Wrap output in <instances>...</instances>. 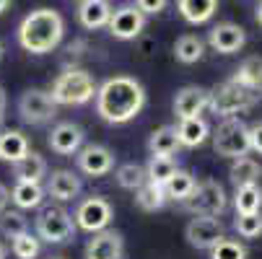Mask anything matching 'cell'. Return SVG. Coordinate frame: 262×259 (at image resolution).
<instances>
[{
  "mask_svg": "<svg viewBox=\"0 0 262 259\" xmlns=\"http://www.w3.org/2000/svg\"><path fill=\"white\" fill-rule=\"evenodd\" d=\"M166 190H164V184H156V181H143L140 187L135 190V205L145 213H156L166 205Z\"/></svg>",
  "mask_w": 262,
  "mask_h": 259,
  "instance_id": "44dd1931",
  "label": "cell"
},
{
  "mask_svg": "<svg viewBox=\"0 0 262 259\" xmlns=\"http://www.w3.org/2000/svg\"><path fill=\"white\" fill-rule=\"evenodd\" d=\"M177 171V161L174 156H151L145 166V179L156 181V184H166V179Z\"/></svg>",
  "mask_w": 262,
  "mask_h": 259,
  "instance_id": "1f68e13d",
  "label": "cell"
},
{
  "mask_svg": "<svg viewBox=\"0 0 262 259\" xmlns=\"http://www.w3.org/2000/svg\"><path fill=\"white\" fill-rule=\"evenodd\" d=\"M254 18H257V23L262 26V0H259V6H257V11H254Z\"/></svg>",
  "mask_w": 262,
  "mask_h": 259,
  "instance_id": "b9f144b4",
  "label": "cell"
},
{
  "mask_svg": "<svg viewBox=\"0 0 262 259\" xmlns=\"http://www.w3.org/2000/svg\"><path fill=\"white\" fill-rule=\"evenodd\" d=\"M177 8L187 23L198 26V23H208L215 16L218 0H177Z\"/></svg>",
  "mask_w": 262,
  "mask_h": 259,
  "instance_id": "ffe728a7",
  "label": "cell"
},
{
  "mask_svg": "<svg viewBox=\"0 0 262 259\" xmlns=\"http://www.w3.org/2000/svg\"><path fill=\"white\" fill-rule=\"evenodd\" d=\"M45 200V190L39 181H16V187L11 190V202L21 210L39 207Z\"/></svg>",
  "mask_w": 262,
  "mask_h": 259,
  "instance_id": "d4e9b609",
  "label": "cell"
},
{
  "mask_svg": "<svg viewBox=\"0 0 262 259\" xmlns=\"http://www.w3.org/2000/svg\"><path fill=\"white\" fill-rule=\"evenodd\" d=\"M24 231H29V220L24 218V213L8 210V207L0 213V236L3 239H16Z\"/></svg>",
  "mask_w": 262,
  "mask_h": 259,
  "instance_id": "d6a6232c",
  "label": "cell"
},
{
  "mask_svg": "<svg viewBox=\"0 0 262 259\" xmlns=\"http://www.w3.org/2000/svg\"><path fill=\"white\" fill-rule=\"evenodd\" d=\"M226 231H223V223L213 215H195L184 228V239L192 249H213Z\"/></svg>",
  "mask_w": 262,
  "mask_h": 259,
  "instance_id": "30bf717a",
  "label": "cell"
},
{
  "mask_svg": "<svg viewBox=\"0 0 262 259\" xmlns=\"http://www.w3.org/2000/svg\"><path fill=\"white\" fill-rule=\"evenodd\" d=\"M259 96L262 93L249 91V88H244L236 81H226V83H221L218 88L210 91L208 109L221 120L223 117H239L242 112H249V109L259 101Z\"/></svg>",
  "mask_w": 262,
  "mask_h": 259,
  "instance_id": "277c9868",
  "label": "cell"
},
{
  "mask_svg": "<svg viewBox=\"0 0 262 259\" xmlns=\"http://www.w3.org/2000/svg\"><path fill=\"white\" fill-rule=\"evenodd\" d=\"M96 114L109 125L135 120L145 106V88L130 76H115L96 88Z\"/></svg>",
  "mask_w": 262,
  "mask_h": 259,
  "instance_id": "6da1fadb",
  "label": "cell"
},
{
  "mask_svg": "<svg viewBox=\"0 0 262 259\" xmlns=\"http://www.w3.org/2000/svg\"><path fill=\"white\" fill-rule=\"evenodd\" d=\"M195 176L190 174V171H184V169H177L169 179H166V184H164V190H166V197L169 200H177V202H182L187 195L192 192V187H195Z\"/></svg>",
  "mask_w": 262,
  "mask_h": 259,
  "instance_id": "f1b7e54d",
  "label": "cell"
},
{
  "mask_svg": "<svg viewBox=\"0 0 262 259\" xmlns=\"http://www.w3.org/2000/svg\"><path fill=\"white\" fill-rule=\"evenodd\" d=\"M6 104H8L6 88H3V83H0V130H3V125H6Z\"/></svg>",
  "mask_w": 262,
  "mask_h": 259,
  "instance_id": "f35d334b",
  "label": "cell"
},
{
  "mask_svg": "<svg viewBox=\"0 0 262 259\" xmlns=\"http://www.w3.org/2000/svg\"><path fill=\"white\" fill-rule=\"evenodd\" d=\"M18 114L26 125H45L57 114V104L52 101L50 91L29 88L18 99Z\"/></svg>",
  "mask_w": 262,
  "mask_h": 259,
  "instance_id": "ba28073f",
  "label": "cell"
},
{
  "mask_svg": "<svg viewBox=\"0 0 262 259\" xmlns=\"http://www.w3.org/2000/svg\"><path fill=\"white\" fill-rule=\"evenodd\" d=\"M109 16H112L109 0H81V6H78V21L89 31L106 26L109 23Z\"/></svg>",
  "mask_w": 262,
  "mask_h": 259,
  "instance_id": "ac0fdd59",
  "label": "cell"
},
{
  "mask_svg": "<svg viewBox=\"0 0 262 259\" xmlns=\"http://www.w3.org/2000/svg\"><path fill=\"white\" fill-rule=\"evenodd\" d=\"M115 179H117V184L122 190H130V192H135L140 184L145 181V169L143 166H138V163H122V166H117V171H115Z\"/></svg>",
  "mask_w": 262,
  "mask_h": 259,
  "instance_id": "836d02e7",
  "label": "cell"
},
{
  "mask_svg": "<svg viewBox=\"0 0 262 259\" xmlns=\"http://www.w3.org/2000/svg\"><path fill=\"white\" fill-rule=\"evenodd\" d=\"M210 135V127L203 117H190V120H179V127H177V137L184 148H198L208 140Z\"/></svg>",
  "mask_w": 262,
  "mask_h": 259,
  "instance_id": "7402d4cb",
  "label": "cell"
},
{
  "mask_svg": "<svg viewBox=\"0 0 262 259\" xmlns=\"http://www.w3.org/2000/svg\"><path fill=\"white\" fill-rule=\"evenodd\" d=\"M0 259H8V246L0 241Z\"/></svg>",
  "mask_w": 262,
  "mask_h": 259,
  "instance_id": "7bdbcfd3",
  "label": "cell"
},
{
  "mask_svg": "<svg viewBox=\"0 0 262 259\" xmlns=\"http://www.w3.org/2000/svg\"><path fill=\"white\" fill-rule=\"evenodd\" d=\"M11 3H13V0H0V16H3V13L11 8Z\"/></svg>",
  "mask_w": 262,
  "mask_h": 259,
  "instance_id": "60d3db41",
  "label": "cell"
},
{
  "mask_svg": "<svg viewBox=\"0 0 262 259\" xmlns=\"http://www.w3.org/2000/svg\"><path fill=\"white\" fill-rule=\"evenodd\" d=\"M11 251L16 259H36L42 251V239L31 231H24L16 239H11Z\"/></svg>",
  "mask_w": 262,
  "mask_h": 259,
  "instance_id": "4dcf8cb0",
  "label": "cell"
},
{
  "mask_svg": "<svg viewBox=\"0 0 262 259\" xmlns=\"http://www.w3.org/2000/svg\"><path fill=\"white\" fill-rule=\"evenodd\" d=\"M179 148H182V143L177 137L174 125H164V127L154 130V135L148 137V151H151V156H174Z\"/></svg>",
  "mask_w": 262,
  "mask_h": 259,
  "instance_id": "603a6c76",
  "label": "cell"
},
{
  "mask_svg": "<svg viewBox=\"0 0 262 259\" xmlns=\"http://www.w3.org/2000/svg\"><path fill=\"white\" fill-rule=\"evenodd\" d=\"M52 259H65V256H52Z\"/></svg>",
  "mask_w": 262,
  "mask_h": 259,
  "instance_id": "f6af8a7d",
  "label": "cell"
},
{
  "mask_svg": "<svg viewBox=\"0 0 262 259\" xmlns=\"http://www.w3.org/2000/svg\"><path fill=\"white\" fill-rule=\"evenodd\" d=\"M203 52H205V44L200 36L195 34H184L174 42V57L182 62V65H195L203 60Z\"/></svg>",
  "mask_w": 262,
  "mask_h": 259,
  "instance_id": "4316f807",
  "label": "cell"
},
{
  "mask_svg": "<svg viewBox=\"0 0 262 259\" xmlns=\"http://www.w3.org/2000/svg\"><path fill=\"white\" fill-rule=\"evenodd\" d=\"M234 207H236V213H257V210L262 207V190L257 187V181L236 187Z\"/></svg>",
  "mask_w": 262,
  "mask_h": 259,
  "instance_id": "f546056e",
  "label": "cell"
},
{
  "mask_svg": "<svg viewBox=\"0 0 262 259\" xmlns=\"http://www.w3.org/2000/svg\"><path fill=\"white\" fill-rule=\"evenodd\" d=\"M47 195L57 202L76 200L81 195V179L68 169H57V171H52V176L47 181Z\"/></svg>",
  "mask_w": 262,
  "mask_h": 259,
  "instance_id": "e0dca14e",
  "label": "cell"
},
{
  "mask_svg": "<svg viewBox=\"0 0 262 259\" xmlns=\"http://www.w3.org/2000/svg\"><path fill=\"white\" fill-rule=\"evenodd\" d=\"M213 151L223 158L247 156L249 148V125L242 117H223V122L213 132Z\"/></svg>",
  "mask_w": 262,
  "mask_h": 259,
  "instance_id": "5b68a950",
  "label": "cell"
},
{
  "mask_svg": "<svg viewBox=\"0 0 262 259\" xmlns=\"http://www.w3.org/2000/svg\"><path fill=\"white\" fill-rule=\"evenodd\" d=\"M249 148H252L254 153L262 156V122H257V125L249 127Z\"/></svg>",
  "mask_w": 262,
  "mask_h": 259,
  "instance_id": "74e56055",
  "label": "cell"
},
{
  "mask_svg": "<svg viewBox=\"0 0 262 259\" xmlns=\"http://www.w3.org/2000/svg\"><path fill=\"white\" fill-rule=\"evenodd\" d=\"M36 236L47 244H65L76 236V218L65 207L50 205L36 215Z\"/></svg>",
  "mask_w": 262,
  "mask_h": 259,
  "instance_id": "52a82bcc",
  "label": "cell"
},
{
  "mask_svg": "<svg viewBox=\"0 0 262 259\" xmlns=\"http://www.w3.org/2000/svg\"><path fill=\"white\" fill-rule=\"evenodd\" d=\"M109 34L115 39H122V42H130V39H138L145 29V13L138 8V6H120L112 11L109 16Z\"/></svg>",
  "mask_w": 262,
  "mask_h": 259,
  "instance_id": "8fae6325",
  "label": "cell"
},
{
  "mask_svg": "<svg viewBox=\"0 0 262 259\" xmlns=\"http://www.w3.org/2000/svg\"><path fill=\"white\" fill-rule=\"evenodd\" d=\"M0 57H3V44H0Z\"/></svg>",
  "mask_w": 262,
  "mask_h": 259,
  "instance_id": "ee69618b",
  "label": "cell"
},
{
  "mask_svg": "<svg viewBox=\"0 0 262 259\" xmlns=\"http://www.w3.org/2000/svg\"><path fill=\"white\" fill-rule=\"evenodd\" d=\"M208 99H210V91L208 88H203V86H184L174 96V114L179 120L200 117L205 109H208Z\"/></svg>",
  "mask_w": 262,
  "mask_h": 259,
  "instance_id": "9a60e30c",
  "label": "cell"
},
{
  "mask_svg": "<svg viewBox=\"0 0 262 259\" xmlns=\"http://www.w3.org/2000/svg\"><path fill=\"white\" fill-rule=\"evenodd\" d=\"M169 0H135V6L145 13V16H159L166 8Z\"/></svg>",
  "mask_w": 262,
  "mask_h": 259,
  "instance_id": "8d00e7d4",
  "label": "cell"
},
{
  "mask_svg": "<svg viewBox=\"0 0 262 259\" xmlns=\"http://www.w3.org/2000/svg\"><path fill=\"white\" fill-rule=\"evenodd\" d=\"M112 218H115V207L109 205V200L104 197H89L78 205L76 210V226L86 233H96L109 228Z\"/></svg>",
  "mask_w": 262,
  "mask_h": 259,
  "instance_id": "9c48e42d",
  "label": "cell"
},
{
  "mask_svg": "<svg viewBox=\"0 0 262 259\" xmlns=\"http://www.w3.org/2000/svg\"><path fill=\"white\" fill-rule=\"evenodd\" d=\"M122 254H125V239L122 233L112 228L91 233L86 244V259H122Z\"/></svg>",
  "mask_w": 262,
  "mask_h": 259,
  "instance_id": "4fadbf2b",
  "label": "cell"
},
{
  "mask_svg": "<svg viewBox=\"0 0 262 259\" xmlns=\"http://www.w3.org/2000/svg\"><path fill=\"white\" fill-rule=\"evenodd\" d=\"M76 163L86 176H106L115 169V153L106 145H81L76 153Z\"/></svg>",
  "mask_w": 262,
  "mask_h": 259,
  "instance_id": "7c38bea8",
  "label": "cell"
},
{
  "mask_svg": "<svg viewBox=\"0 0 262 259\" xmlns=\"http://www.w3.org/2000/svg\"><path fill=\"white\" fill-rule=\"evenodd\" d=\"M231 169H229V179L234 187H242V184H254L259 176H262V169L254 158L249 156H239V158H231Z\"/></svg>",
  "mask_w": 262,
  "mask_h": 259,
  "instance_id": "83f0119b",
  "label": "cell"
},
{
  "mask_svg": "<svg viewBox=\"0 0 262 259\" xmlns=\"http://www.w3.org/2000/svg\"><path fill=\"white\" fill-rule=\"evenodd\" d=\"M208 42H210V47L218 55H234V52H239L247 44V31L239 23L223 21V23H218V26L210 29Z\"/></svg>",
  "mask_w": 262,
  "mask_h": 259,
  "instance_id": "5bb4252c",
  "label": "cell"
},
{
  "mask_svg": "<svg viewBox=\"0 0 262 259\" xmlns=\"http://www.w3.org/2000/svg\"><path fill=\"white\" fill-rule=\"evenodd\" d=\"M231 81L242 83V86L249 88V91L262 93V57H259V55H252V57L242 60V65L236 67V73H234Z\"/></svg>",
  "mask_w": 262,
  "mask_h": 259,
  "instance_id": "cb8c5ba5",
  "label": "cell"
},
{
  "mask_svg": "<svg viewBox=\"0 0 262 259\" xmlns=\"http://www.w3.org/2000/svg\"><path fill=\"white\" fill-rule=\"evenodd\" d=\"M31 151L29 137L18 130H0V161L16 163Z\"/></svg>",
  "mask_w": 262,
  "mask_h": 259,
  "instance_id": "d6986e66",
  "label": "cell"
},
{
  "mask_svg": "<svg viewBox=\"0 0 262 259\" xmlns=\"http://www.w3.org/2000/svg\"><path fill=\"white\" fill-rule=\"evenodd\" d=\"M234 228L242 239H259L262 236V213H236Z\"/></svg>",
  "mask_w": 262,
  "mask_h": 259,
  "instance_id": "e575fe53",
  "label": "cell"
},
{
  "mask_svg": "<svg viewBox=\"0 0 262 259\" xmlns=\"http://www.w3.org/2000/svg\"><path fill=\"white\" fill-rule=\"evenodd\" d=\"M96 81L91 78V73L81 67H68L52 81L50 96L57 106H81L89 104L96 96Z\"/></svg>",
  "mask_w": 262,
  "mask_h": 259,
  "instance_id": "3957f363",
  "label": "cell"
},
{
  "mask_svg": "<svg viewBox=\"0 0 262 259\" xmlns=\"http://www.w3.org/2000/svg\"><path fill=\"white\" fill-rule=\"evenodd\" d=\"M47 143L57 156H76L83 145V130L73 122H60L52 127Z\"/></svg>",
  "mask_w": 262,
  "mask_h": 259,
  "instance_id": "2e32d148",
  "label": "cell"
},
{
  "mask_svg": "<svg viewBox=\"0 0 262 259\" xmlns=\"http://www.w3.org/2000/svg\"><path fill=\"white\" fill-rule=\"evenodd\" d=\"M210 259H247V249L236 239H226V236H223L210 249Z\"/></svg>",
  "mask_w": 262,
  "mask_h": 259,
  "instance_id": "d590c367",
  "label": "cell"
},
{
  "mask_svg": "<svg viewBox=\"0 0 262 259\" xmlns=\"http://www.w3.org/2000/svg\"><path fill=\"white\" fill-rule=\"evenodd\" d=\"M8 202H11V190L6 187L3 181H0V213H3V210L8 207Z\"/></svg>",
  "mask_w": 262,
  "mask_h": 259,
  "instance_id": "ab89813d",
  "label": "cell"
},
{
  "mask_svg": "<svg viewBox=\"0 0 262 259\" xmlns=\"http://www.w3.org/2000/svg\"><path fill=\"white\" fill-rule=\"evenodd\" d=\"M65 36V21L55 8H36L24 16L18 26V44L31 55H47L60 47Z\"/></svg>",
  "mask_w": 262,
  "mask_h": 259,
  "instance_id": "7a4b0ae2",
  "label": "cell"
},
{
  "mask_svg": "<svg viewBox=\"0 0 262 259\" xmlns=\"http://www.w3.org/2000/svg\"><path fill=\"white\" fill-rule=\"evenodd\" d=\"M13 174L18 181H42V176H47V161L39 153L29 151L21 161L13 163Z\"/></svg>",
  "mask_w": 262,
  "mask_h": 259,
  "instance_id": "484cf974",
  "label": "cell"
},
{
  "mask_svg": "<svg viewBox=\"0 0 262 259\" xmlns=\"http://www.w3.org/2000/svg\"><path fill=\"white\" fill-rule=\"evenodd\" d=\"M229 200H226V192L223 187L215 181V179H203V181H195L192 192L182 200V207L192 215H213L218 218L223 210H226Z\"/></svg>",
  "mask_w": 262,
  "mask_h": 259,
  "instance_id": "8992f818",
  "label": "cell"
}]
</instances>
